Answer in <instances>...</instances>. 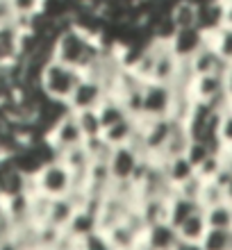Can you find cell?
<instances>
[{
	"instance_id": "cell-15",
	"label": "cell",
	"mask_w": 232,
	"mask_h": 250,
	"mask_svg": "<svg viewBox=\"0 0 232 250\" xmlns=\"http://www.w3.org/2000/svg\"><path fill=\"white\" fill-rule=\"evenodd\" d=\"M75 211H78V207H75L66 196L50 198V209H48L46 223L55 225V228H60V230H66V225L71 223V218H73Z\"/></svg>"
},
{
	"instance_id": "cell-19",
	"label": "cell",
	"mask_w": 232,
	"mask_h": 250,
	"mask_svg": "<svg viewBox=\"0 0 232 250\" xmlns=\"http://www.w3.org/2000/svg\"><path fill=\"white\" fill-rule=\"evenodd\" d=\"M162 164H164V171H166V175H169V180H171L175 187H178L180 182L189 180L193 173H196V166H193L185 155H178V157H173V159H166V162H162Z\"/></svg>"
},
{
	"instance_id": "cell-24",
	"label": "cell",
	"mask_w": 232,
	"mask_h": 250,
	"mask_svg": "<svg viewBox=\"0 0 232 250\" xmlns=\"http://www.w3.org/2000/svg\"><path fill=\"white\" fill-rule=\"evenodd\" d=\"M210 155H214L212 146L205 144V141H200V139H191V141H189V146H187V150H185V157L189 159L196 168H198V166L203 164Z\"/></svg>"
},
{
	"instance_id": "cell-28",
	"label": "cell",
	"mask_w": 232,
	"mask_h": 250,
	"mask_svg": "<svg viewBox=\"0 0 232 250\" xmlns=\"http://www.w3.org/2000/svg\"><path fill=\"white\" fill-rule=\"evenodd\" d=\"M223 2V14H226V23L232 25V0H221Z\"/></svg>"
},
{
	"instance_id": "cell-11",
	"label": "cell",
	"mask_w": 232,
	"mask_h": 250,
	"mask_svg": "<svg viewBox=\"0 0 232 250\" xmlns=\"http://www.w3.org/2000/svg\"><path fill=\"white\" fill-rule=\"evenodd\" d=\"M198 9L200 5L193 0H175L169 9V16L178 30H189V27H198Z\"/></svg>"
},
{
	"instance_id": "cell-14",
	"label": "cell",
	"mask_w": 232,
	"mask_h": 250,
	"mask_svg": "<svg viewBox=\"0 0 232 250\" xmlns=\"http://www.w3.org/2000/svg\"><path fill=\"white\" fill-rule=\"evenodd\" d=\"M137 130H139V119L127 116V119L109 125V127H105V130H103V137H105L107 141L116 148V146H127L130 144L132 137L137 134Z\"/></svg>"
},
{
	"instance_id": "cell-13",
	"label": "cell",
	"mask_w": 232,
	"mask_h": 250,
	"mask_svg": "<svg viewBox=\"0 0 232 250\" xmlns=\"http://www.w3.org/2000/svg\"><path fill=\"white\" fill-rule=\"evenodd\" d=\"M175 230H178V237L182 239V241H193V244H200V241H203V237L207 234V230H210V225H207V221H205V211H203V209L193 211L191 216L185 218V221H182Z\"/></svg>"
},
{
	"instance_id": "cell-10",
	"label": "cell",
	"mask_w": 232,
	"mask_h": 250,
	"mask_svg": "<svg viewBox=\"0 0 232 250\" xmlns=\"http://www.w3.org/2000/svg\"><path fill=\"white\" fill-rule=\"evenodd\" d=\"M105 234H107V239H109V244L116 250H134L139 246L141 239H144V234H141L139 230H134L132 225L126 223V221H121V223H116L114 228H109Z\"/></svg>"
},
{
	"instance_id": "cell-20",
	"label": "cell",
	"mask_w": 232,
	"mask_h": 250,
	"mask_svg": "<svg viewBox=\"0 0 232 250\" xmlns=\"http://www.w3.org/2000/svg\"><path fill=\"white\" fill-rule=\"evenodd\" d=\"M75 119H78V125L84 139H93L103 134V121H100L98 109H80V112H73Z\"/></svg>"
},
{
	"instance_id": "cell-4",
	"label": "cell",
	"mask_w": 232,
	"mask_h": 250,
	"mask_svg": "<svg viewBox=\"0 0 232 250\" xmlns=\"http://www.w3.org/2000/svg\"><path fill=\"white\" fill-rule=\"evenodd\" d=\"M46 141L55 148L57 157H60L66 148H73V146L84 144V134H82V130H80L75 114L66 112L64 116H60V119L55 121V123L50 125V130L46 132Z\"/></svg>"
},
{
	"instance_id": "cell-26",
	"label": "cell",
	"mask_w": 232,
	"mask_h": 250,
	"mask_svg": "<svg viewBox=\"0 0 232 250\" xmlns=\"http://www.w3.org/2000/svg\"><path fill=\"white\" fill-rule=\"evenodd\" d=\"M16 19V12H14L12 0H0V25H9Z\"/></svg>"
},
{
	"instance_id": "cell-1",
	"label": "cell",
	"mask_w": 232,
	"mask_h": 250,
	"mask_svg": "<svg viewBox=\"0 0 232 250\" xmlns=\"http://www.w3.org/2000/svg\"><path fill=\"white\" fill-rule=\"evenodd\" d=\"M103 46L105 43L98 37H91V34L82 32L80 27L71 25L55 37L53 57L84 73L93 62L98 60V55L103 53Z\"/></svg>"
},
{
	"instance_id": "cell-25",
	"label": "cell",
	"mask_w": 232,
	"mask_h": 250,
	"mask_svg": "<svg viewBox=\"0 0 232 250\" xmlns=\"http://www.w3.org/2000/svg\"><path fill=\"white\" fill-rule=\"evenodd\" d=\"M80 250H116V248L109 244L105 232L96 230L93 234H89V237H84L80 241Z\"/></svg>"
},
{
	"instance_id": "cell-3",
	"label": "cell",
	"mask_w": 232,
	"mask_h": 250,
	"mask_svg": "<svg viewBox=\"0 0 232 250\" xmlns=\"http://www.w3.org/2000/svg\"><path fill=\"white\" fill-rule=\"evenodd\" d=\"M34 185H37V191H41V193H46L50 198L66 196L71 191V171L62 164L60 159L48 162L34 173Z\"/></svg>"
},
{
	"instance_id": "cell-9",
	"label": "cell",
	"mask_w": 232,
	"mask_h": 250,
	"mask_svg": "<svg viewBox=\"0 0 232 250\" xmlns=\"http://www.w3.org/2000/svg\"><path fill=\"white\" fill-rule=\"evenodd\" d=\"M144 241L153 250H173L178 246L180 237H178V230L169 221H164V223L150 225L146 230V234H144Z\"/></svg>"
},
{
	"instance_id": "cell-2",
	"label": "cell",
	"mask_w": 232,
	"mask_h": 250,
	"mask_svg": "<svg viewBox=\"0 0 232 250\" xmlns=\"http://www.w3.org/2000/svg\"><path fill=\"white\" fill-rule=\"evenodd\" d=\"M80 80H82V71H78L73 66H68L53 57L43 66V71H41L39 86L46 98L57 100V103H68L71 93L80 84Z\"/></svg>"
},
{
	"instance_id": "cell-18",
	"label": "cell",
	"mask_w": 232,
	"mask_h": 250,
	"mask_svg": "<svg viewBox=\"0 0 232 250\" xmlns=\"http://www.w3.org/2000/svg\"><path fill=\"white\" fill-rule=\"evenodd\" d=\"M198 209H203L198 200H189V198H182L175 193L171 198V203H169V223L173 228H178L185 218H189L193 211H198Z\"/></svg>"
},
{
	"instance_id": "cell-23",
	"label": "cell",
	"mask_w": 232,
	"mask_h": 250,
	"mask_svg": "<svg viewBox=\"0 0 232 250\" xmlns=\"http://www.w3.org/2000/svg\"><path fill=\"white\" fill-rule=\"evenodd\" d=\"M203 250H232V230H207L200 241Z\"/></svg>"
},
{
	"instance_id": "cell-6",
	"label": "cell",
	"mask_w": 232,
	"mask_h": 250,
	"mask_svg": "<svg viewBox=\"0 0 232 250\" xmlns=\"http://www.w3.org/2000/svg\"><path fill=\"white\" fill-rule=\"evenodd\" d=\"M105 96H107V89L103 82L82 75L80 84L75 86V91L71 93V98H68L66 105L71 112H80V109H98L100 103L105 100Z\"/></svg>"
},
{
	"instance_id": "cell-27",
	"label": "cell",
	"mask_w": 232,
	"mask_h": 250,
	"mask_svg": "<svg viewBox=\"0 0 232 250\" xmlns=\"http://www.w3.org/2000/svg\"><path fill=\"white\" fill-rule=\"evenodd\" d=\"M173 250H203V246H200V244H193V241H182V239H180L178 246H175Z\"/></svg>"
},
{
	"instance_id": "cell-7",
	"label": "cell",
	"mask_w": 232,
	"mask_h": 250,
	"mask_svg": "<svg viewBox=\"0 0 232 250\" xmlns=\"http://www.w3.org/2000/svg\"><path fill=\"white\" fill-rule=\"evenodd\" d=\"M23 41L25 32H21L14 23L0 25V66H12L23 60Z\"/></svg>"
},
{
	"instance_id": "cell-17",
	"label": "cell",
	"mask_w": 232,
	"mask_h": 250,
	"mask_svg": "<svg viewBox=\"0 0 232 250\" xmlns=\"http://www.w3.org/2000/svg\"><path fill=\"white\" fill-rule=\"evenodd\" d=\"M205 221L212 230H232V203L223 200L219 205L205 207Z\"/></svg>"
},
{
	"instance_id": "cell-16",
	"label": "cell",
	"mask_w": 232,
	"mask_h": 250,
	"mask_svg": "<svg viewBox=\"0 0 232 250\" xmlns=\"http://www.w3.org/2000/svg\"><path fill=\"white\" fill-rule=\"evenodd\" d=\"M98 114H100V121H103V130L130 116V114H127V109H126V105H123V103H121L114 93H107V96H105V100H103V103H100V107H98Z\"/></svg>"
},
{
	"instance_id": "cell-21",
	"label": "cell",
	"mask_w": 232,
	"mask_h": 250,
	"mask_svg": "<svg viewBox=\"0 0 232 250\" xmlns=\"http://www.w3.org/2000/svg\"><path fill=\"white\" fill-rule=\"evenodd\" d=\"M207 41L212 43V48L223 57L226 62L232 64V25H221L216 32L207 34Z\"/></svg>"
},
{
	"instance_id": "cell-5",
	"label": "cell",
	"mask_w": 232,
	"mask_h": 250,
	"mask_svg": "<svg viewBox=\"0 0 232 250\" xmlns=\"http://www.w3.org/2000/svg\"><path fill=\"white\" fill-rule=\"evenodd\" d=\"M171 109H173V86L148 80L144 84V114H141V119L171 116Z\"/></svg>"
},
{
	"instance_id": "cell-8",
	"label": "cell",
	"mask_w": 232,
	"mask_h": 250,
	"mask_svg": "<svg viewBox=\"0 0 232 250\" xmlns=\"http://www.w3.org/2000/svg\"><path fill=\"white\" fill-rule=\"evenodd\" d=\"M141 155L130 146H116L112 150V157H109V171H112V180L114 182H123V180L132 178L134 168L139 164Z\"/></svg>"
},
{
	"instance_id": "cell-12",
	"label": "cell",
	"mask_w": 232,
	"mask_h": 250,
	"mask_svg": "<svg viewBox=\"0 0 232 250\" xmlns=\"http://www.w3.org/2000/svg\"><path fill=\"white\" fill-rule=\"evenodd\" d=\"M96 230H98V216H96L91 209L80 207V209L73 214L71 223L66 225V230H64V232H66L68 237H73V239H78V241H82V239L89 237V234H93Z\"/></svg>"
},
{
	"instance_id": "cell-22",
	"label": "cell",
	"mask_w": 232,
	"mask_h": 250,
	"mask_svg": "<svg viewBox=\"0 0 232 250\" xmlns=\"http://www.w3.org/2000/svg\"><path fill=\"white\" fill-rule=\"evenodd\" d=\"M223 200H228L226 187L221 185L219 180H205V185H203V191H200V198H198L200 207L205 209V207L219 205V203H223Z\"/></svg>"
}]
</instances>
